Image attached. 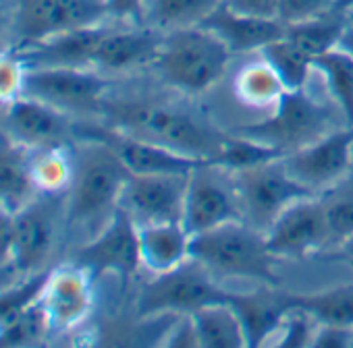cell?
I'll use <instances>...</instances> for the list:
<instances>
[{
    "mask_svg": "<svg viewBox=\"0 0 353 348\" xmlns=\"http://www.w3.org/2000/svg\"><path fill=\"white\" fill-rule=\"evenodd\" d=\"M231 185L243 222L264 235L289 206L316 195L291 177L283 166V160L235 172L231 174Z\"/></svg>",
    "mask_w": 353,
    "mask_h": 348,
    "instance_id": "7",
    "label": "cell"
},
{
    "mask_svg": "<svg viewBox=\"0 0 353 348\" xmlns=\"http://www.w3.org/2000/svg\"><path fill=\"white\" fill-rule=\"evenodd\" d=\"M48 331H52L48 315L44 311L42 301L28 307L23 313L0 325V346H23L34 344L40 338H44Z\"/></svg>",
    "mask_w": 353,
    "mask_h": 348,
    "instance_id": "35",
    "label": "cell"
},
{
    "mask_svg": "<svg viewBox=\"0 0 353 348\" xmlns=\"http://www.w3.org/2000/svg\"><path fill=\"white\" fill-rule=\"evenodd\" d=\"M330 118L332 110L326 104L316 102L307 94V89H297L285 91L274 104L270 116L258 122L237 127L233 133L274 145L287 155L332 131Z\"/></svg>",
    "mask_w": 353,
    "mask_h": 348,
    "instance_id": "6",
    "label": "cell"
},
{
    "mask_svg": "<svg viewBox=\"0 0 353 348\" xmlns=\"http://www.w3.org/2000/svg\"><path fill=\"white\" fill-rule=\"evenodd\" d=\"M285 157V151H281L274 145H268L264 141L233 133L227 135L225 141L221 143L216 155L212 157V166L216 170H225L229 174L252 170L264 164H272Z\"/></svg>",
    "mask_w": 353,
    "mask_h": 348,
    "instance_id": "28",
    "label": "cell"
},
{
    "mask_svg": "<svg viewBox=\"0 0 353 348\" xmlns=\"http://www.w3.org/2000/svg\"><path fill=\"white\" fill-rule=\"evenodd\" d=\"M73 263L94 280L112 274L127 282L141 268L137 222L123 208H117L100 232L75 251Z\"/></svg>",
    "mask_w": 353,
    "mask_h": 348,
    "instance_id": "8",
    "label": "cell"
},
{
    "mask_svg": "<svg viewBox=\"0 0 353 348\" xmlns=\"http://www.w3.org/2000/svg\"><path fill=\"white\" fill-rule=\"evenodd\" d=\"M316 331H318V321L310 313H305L303 309L293 307L287 313V317H285V321H283V325L279 329V334H281L279 344L289 346V348L312 346V342L316 338Z\"/></svg>",
    "mask_w": 353,
    "mask_h": 348,
    "instance_id": "38",
    "label": "cell"
},
{
    "mask_svg": "<svg viewBox=\"0 0 353 348\" xmlns=\"http://www.w3.org/2000/svg\"><path fill=\"white\" fill-rule=\"evenodd\" d=\"M347 17L336 11L285 25V38L293 42L310 58H318L336 48L347 32Z\"/></svg>",
    "mask_w": 353,
    "mask_h": 348,
    "instance_id": "25",
    "label": "cell"
},
{
    "mask_svg": "<svg viewBox=\"0 0 353 348\" xmlns=\"http://www.w3.org/2000/svg\"><path fill=\"white\" fill-rule=\"evenodd\" d=\"M336 0H281L279 5V19L289 25L297 21H305L318 15L332 11Z\"/></svg>",
    "mask_w": 353,
    "mask_h": 348,
    "instance_id": "39",
    "label": "cell"
},
{
    "mask_svg": "<svg viewBox=\"0 0 353 348\" xmlns=\"http://www.w3.org/2000/svg\"><path fill=\"white\" fill-rule=\"evenodd\" d=\"M100 114L112 129L206 162H212L227 137L190 110L148 100H104Z\"/></svg>",
    "mask_w": 353,
    "mask_h": 348,
    "instance_id": "1",
    "label": "cell"
},
{
    "mask_svg": "<svg viewBox=\"0 0 353 348\" xmlns=\"http://www.w3.org/2000/svg\"><path fill=\"white\" fill-rule=\"evenodd\" d=\"M28 69L30 67L17 48L0 52V104L3 106H9L23 96Z\"/></svg>",
    "mask_w": 353,
    "mask_h": 348,
    "instance_id": "37",
    "label": "cell"
},
{
    "mask_svg": "<svg viewBox=\"0 0 353 348\" xmlns=\"http://www.w3.org/2000/svg\"><path fill=\"white\" fill-rule=\"evenodd\" d=\"M162 42L158 30H133V32H110L102 36L92 67L96 71H129L152 65Z\"/></svg>",
    "mask_w": 353,
    "mask_h": 348,
    "instance_id": "22",
    "label": "cell"
},
{
    "mask_svg": "<svg viewBox=\"0 0 353 348\" xmlns=\"http://www.w3.org/2000/svg\"><path fill=\"white\" fill-rule=\"evenodd\" d=\"M108 79L90 67H30L23 96L44 100L61 110H102Z\"/></svg>",
    "mask_w": 353,
    "mask_h": 348,
    "instance_id": "12",
    "label": "cell"
},
{
    "mask_svg": "<svg viewBox=\"0 0 353 348\" xmlns=\"http://www.w3.org/2000/svg\"><path fill=\"white\" fill-rule=\"evenodd\" d=\"M334 253L330 255L332 259H345L347 263L349 261H353V235L349 237V239H345L339 247H334L332 249Z\"/></svg>",
    "mask_w": 353,
    "mask_h": 348,
    "instance_id": "45",
    "label": "cell"
},
{
    "mask_svg": "<svg viewBox=\"0 0 353 348\" xmlns=\"http://www.w3.org/2000/svg\"><path fill=\"white\" fill-rule=\"evenodd\" d=\"M214 170L216 168L212 164H204L188 177L181 224L192 237L214 230L235 220H243L233 185L231 189L223 185L216 179Z\"/></svg>",
    "mask_w": 353,
    "mask_h": 348,
    "instance_id": "15",
    "label": "cell"
},
{
    "mask_svg": "<svg viewBox=\"0 0 353 348\" xmlns=\"http://www.w3.org/2000/svg\"><path fill=\"white\" fill-rule=\"evenodd\" d=\"M339 46L345 48V50L353 56V28H351V25H347V32L343 34V40H341Z\"/></svg>",
    "mask_w": 353,
    "mask_h": 348,
    "instance_id": "46",
    "label": "cell"
},
{
    "mask_svg": "<svg viewBox=\"0 0 353 348\" xmlns=\"http://www.w3.org/2000/svg\"><path fill=\"white\" fill-rule=\"evenodd\" d=\"M227 303L235 309L241 319L248 346H262L272 334H276L293 309L289 303V292L276 290V286L264 284V288L252 292H231Z\"/></svg>",
    "mask_w": 353,
    "mask_h": 348,
    "instance_id": "18",
    "label": "cell"
},
{
    "mask_svg": "<svg viewBox=\"0 0 353 348\" xmlns=\"http://www.w3.org/2000/svg\"><path fill=\"white\" fill-rule=\"evenodd\" d=\"M200 25L216 34L233 54L260 52L285 34V23L281 19H260L243 15L229 9L225 3Z\"/></svg>",
    "mask_w": 353,
    "mask_h": 348,
    "instance_id": "20",
    "label": "cell"
},
{
    "mask_svg": "<svg viewBox=\"0 0 353 348\" xmlns=\"http://www.w3.org/2000/svg\"><path fill=\"white\" fill-rule=\"evenodd\" d=\"M73 135L79 141H96L110 147L131 174H192L196 168L210 164L192 155H183L141 137L123 133L108 124L79 122L73 124Z\"/></svg>",
    "mask_w": 353,
    "mask_h": 348,
    "instance_id": "10",
    "label": "cell"
},
{
    "mask_svg": "<svg viewBox=\"0 0 353 348\" xmlns=\"http://www.w3.org/2000/svg\"><path fill=\"white\" fill-rule=\"evenodd\" d=\"M283 166L295 181L322 195L343 183L353 166V127L332 129L316 141L283 157Z\"/></svg>",
    "mask_w": 353,
    "mask_h": 348,
    "instance_id": "9",
    "label": "cell"
},
{
    "mask_svg": "<svg viewBox=\"0 0 353 348\" xmlns=\"http://www.w3.org/2000/svg\"><path fill=\"white\" fill-rule=\"evenodd\" d=\"M225 0H148L145 17L158 32L200 25Z\"/></svg>",
    "mask_w": 353,
    "mask_h": 348,
    "instance_id": "29",
    "label": "cell"
},
{
    "mask_svg": "<svg viewBox=\"0 0 353 348\" xmlns=\"http://www.w3.org/2000/svg\"><path fill=\"white\" fill-rule=\"evenodd\" d=\"M285 85L276 73L260 58L258 63L245 65L235 79L237 98L254 108H274V104L285 94Z\"/></svg>",
    "mask_w": 353,
    "mask_h": 348,
    "instance_id": "32",
    "label": "cell"
},
{
    "mask_svg": "<svg viewBox=\"0 0 353 348\" xmlns=\"http://www.w3.org/2000/svg\"><path fill=\"white\" fill-rule=\"evenodd\" d=\"M225 5L243 15L260 19H279L281 0H225Z\"/></svg>",
    "mask_w": 353,
    "mask_h": 348,
    "instance_id": "41",
    "label": "cell"
},
{
    "mask_svg": "<svg viewBox=\"0 0 353 348\" xmlns=\"http://www.w3.org/2000/svg\"><path fill=\"white\" fill-rule=\"evenodd\" d=\"M48 276H50V268L28 274L26 280L0 290V325H5L7 321H11L13 317H17L28 307L40 301Z\"/></svg>",
    "mask_w": 353,
    "mask_h": 348,
    "instance_id": "36",
    "label": "cell"
},
{
    "mask_svg": "<svg viewBox=\"0 0 353 348\" xmlns=\"http://www.w3.org/2000/svg\"><path fill=\"white\" fill-rule=\"evenodd\" d=\"M94 278L73 261L50 268L48 282L40 296L52 331H67L81 325L94 307Z\"/></svg>",
    "mask_w": 353,
    "mask_h": 348,
    "instance_id": "16",
    "label": "cell"
},
{
    "mask_svg": "<svg viewBox=\"0 0 353 348\" xmlns=\"http://www.w3.org/2000/svg\"><path fill=\"white\" fill-rule=\"evenodd\" d=\"M106 17L104 0H19L15 32L19 46H30L59 34L102 25Z\"/></svg>",
    "mask_w": 353,
    "mask_h": 348,
    "instance_id": "11",
    "label": "cell"
},
{
    "mask_svg": "<svg viewBox=\"0 0 353 348\" xmlns=\"http://www.w3.org/2000/svg\"><path fill=\"white\" fill-rule=\"evenodd\" d=\"M148 0H104L108 17H117L123 21H141L145 17Z\"/></svg>",
    "mask_w": 353,
    "mask_h": 348,
    "instance_id": "43",
    "label": "cell"
},
{
    "mask_svg": "<svg viewBox=\"0 0 353 348\" xmlns=\"http://www.w3.org/2000/svg\"><path fill=\"white\" fill-rule=\"evenodd\" d=\"M349 265H351V268H353V261H349Z\"/></svg>",
    "mask_w": 353,
    "mask_h": 348,
    "instance_id": "49",
    "label": "cell"
},
{
    "mask_svg": "<svg viewBox=\"0 0 353 348\" xmlns=\"http://www.w3.org/2000/svg\"><path fill=\"white\" fill-rule=\"evenodd\" d=\"M166 346L174 348H200V338L192 315H176V321L166 331Z\"/></svg>",
    "mask_w": 353,
    "mask_h": 348,
    "instance_id": "40",
    "label": "cell"
},
{
    "mask_svg": "<svg viewBox=\"0 0 353 348\" xmlns=\"http://www.w3.org/2000/svg\"><path fill=\"white\" fill-rule=\"evenodd\" d=\"M5 23H7V15H5V9H3V7H0V32H3Z\"/></svg>",
    "mask_w": 353,
    "mask_h": 348,
    "instance_id": "47",
    "label": "cell"
},
{
    "mask_svg": "<svg viewBox=\"0 0 353 348\" xmlns=\"http://www.w3.org/2000/svg\"><path fill=\"white\" fill-rule=\"evenodd\" d=\"M291 307L310 313L318 325L353 327V284H336L318 292H289Z\"/></svg>",
    "mask_w": 353,
    "mask_h": 348,
    "instance_id": "27",
    "label": "cell"
},
{
    "mask_svg": "<svg viewBox=\"0 0 353 348\" xmlns=\"http://www.w3.org/2000/svg\"><path fill=\"white\" fill-rule=\"evenodd\" d=\"M13 222H15V212L0 206V268L11 263V253H13Z\"/></svg>",
    "mask_w": 353,
    "mask_h": 348,
    "instance_id": "44",
    "label": "cell"
},
{
    "mask_svg": "<svg viewBox=\"0 0 353 348\" xmlns=\"http://www.w3.org/2000/svg\"><path fill=\"white\" fill-rule=\"evenodd\" d=\"M36 151H40L36 157L32 155V177L36 189H42L46 193L69 189L75 172V162H71L63 145L36 149Z\"/></svg>",
    "mask_w": 353,
    "mask_h": 348,
    "instance_id": "33",
    "label": "cell"
},
{
    "mask_svg": "<svg viewBox=\"0 0 353 348\" xmlns=\"http://www.w3.org/2000/svg\"><path fill=\"white\" fill-rule=\"evenodd\" d=\"M214 278L208 268L190 257L174 270L154 276V280L143 286L137 298V313L141 317H176L192 315L214 303H225L229 290L221 288Z\"/></svg>",
    "mask_w": 353,
    "mask_h": 348,
    "instance_id": "5",
    "label": "cell"
},
{
    "mask_svg": "<svg viewBox=\"0 0 353 348\" xmlns=\"http://www.w3.org/2000/svg\"><path fill=\"white\" fill-rule=\"evenodd\" d=\"M202 348H243L248 346L245 331L235 309L225 303H214L192 313Z\"/></svg>",
    "mask_w": 353,
    "mask_h": 348,
    "instance_id": "26",
    "label": "cell"
},
{
    "mask_svg": "<svg viewBox=\"0 0 353 348\" xmlns=\"http://www.w3.org/2000/svg\"><path fill=\"white\" fill-rule=\"evenodd\" d=\"M314 71L322 75L332 102L353 127V56L345 48L336 46L314 58Z\"/></svg>",
    "mask_w": 353,
    "mask_h": 348,
    "instance_id": "30",
    "label": "cell"
},
{
    "mask_svg": "<svg viewBox=\"0 0 353 348\" xmlns=\"http://www.w3.org/2000/svg\"><path fill=\"white\" fill-rule=\"evenodd\" d=\"M312 346L318 348H351L353 346V327L339 325H318Z\"/></svg>",
    "mask_w": 353,
    "mask_h": 348,
    "instance_id": "42",
    "label": "cell"
},
{
    "mask_svg": "<svg viewBox=\"0 0 353 348\" xmlns=\"http://www.w3.org/2000/svg\"><path fill=\"white\" fill-rule=\"evenodd\" d=\"M129 177L131 172L110 147L96 141H81L69 187L67 222L79 226L110 218L119 208Z\"/></svg>",
    "mask_w": 353,
    "mask_h": 348,
    "instance_id": "4",
    "label": "cell"
},
{
    "mask_svg": "<svg viewBox=\"0 0 353 348\" xmlns=\"http://www.w3.org/2000/svg\"><path fill=\"white\" fill-rule=\"evenodd\" d=\"M231 56L233 52L216 34L196 25L164 32L152 67L166 85L198 96L223 79Z\"/></svg>",
    "mask_w": 353,
    "mask_h": 348,
    "instance_id": "2",
    "label": "cell"
},
{
    "mask_svg": "<svg viewBox=\"0 0 353 348\" xmlns=\"http://www.w3.org/2000/svg\"><path fill=\"white\" fill-rule=\"evenodd\" d=\"M32 147L0 133V206L13 212L30 204L36 189L32 177Z\"/></svg>",
    "mask_w": 353,
    "mask_h": 348,
    "instance_id": "24",
    "label": "cell"
},
{
    "mask_svg": "<svg viewBox=\"0 0 353 348\" xmlns=\"http://www.w3.org/2000/svg\"><path fill=\"white\" fill-rule=\"evenodd\" d=\"M266 243L279 257H307L330 247L324 206L320 195H312L289 206L268 228Z\"/></svg>",
    "mask_w": 353,
    "mask_h": 348,
    "instance_id": "14",
    "label": "cell"
},
{
    "mask_svg": "<svg viewBox=\"0 0 353 348\" xmlns=\"http://www.w3.org/2000/svg\"><path fill=\"white\" fill-rule=\"evenodd\" d=\"M106 30L102 25L81 28L59 34L38 44L19 46V54L28 67H92L94 52Z\"/></svg>",
    "mask_w": 353,
    "mask_h": 348,
    "instance_id": "21",
    "label": "cell"
},
{
    "mask_svg": "<svg viewBox=\"0 0 353 348\" xmlns=\"http://www.w3.org/2000/svg\"><path fill=\"white\" fill-rule=\"evenodd\" d=\"M190 174H131L119 208H123L137 226L181 222Z\"/></svg>",
    "mask_w": 353,
    "mask_h": 348,
    "instance_id": "13",
    "label": "cell"
},
{
    "mask_svg": "<svg viewBox=\"0 0 353 348\" xmlns=\"http://www.w3.org/2000/svg\"><path fill=\"white\" fill-rule=\"evenodd\" d=\"M345 17H347V23L353 28V11H349V13H345Z\"/></svg>",
    "mask_w": 353,
    "mask_h": 348,
    "instance_id": "48",
    "label": "cell"
},
{
    "mask_svg": "<svg viewBox=\"0 0 353 348\" xmlns=\"http://www.w3.org/2000/svg\"><path fill=\"white\" fill-rule=\"evenodd\" d=\"M141 268L154 276L174 270L192 257V235L181 222L139 226Z\"/></svg>",
    "mask_w": 353,
    "mask_h": 348,
    "instance_id": "23",
    "label": "cell"
},
{
    "mask_svg": "<svg viewBox=\"0 0 353 348\" xmlns=\"http://www.w3.org/2000/svg\"><path fill=\"white\" fill-rule=\"evenodd\" d=\"M260 58L276 73L281 83L287 91L305 89L307 79L314 71V58L301 52L293 42L283 38L270 42L266 48L260 50Z\"/></svg>",
    "mask_w": 353,
    "mask_h": 348,
    "instance_id": "31",
    "label": "cell"
},
{
    "mask_svg": "<svg viewBox=\"0 0 353 348\" xmlns=\"http://www.w3.org/2000/svg\"><path fill=\"white\" fill-rule=\"evenodd\" d=\"M320 197H322L328 237H330L328 249H334L353 235V183L347 177L343 183L322 193Z\"/></svg>",
    "mask_w": 353,
    "mask_h": 348,
    "instance_id": "34",
    "label": "cell"
},
{
    "mask_svg": "<svg viewBox=\"0 0 353 348\" xmlns=\"http://www.w3.org/2000/svg\"><path fill=\"white\" fill-rule=\"evenodd\" d=\"M7 122L11 137L32 149L63 145L65 137L73 135L65 110L32 96H21L7 106Z\"/></svg>",
    "mask_w": 353,
    "mask_h": 348,
    "instance_id": "17",
    "label": "cell"
},
{
    "mask_svg": "<svg viewBox=\"0 0 353 348\" xmlns=\"http://www.w3.org/2000/svg\"><path fill=\"white\" fill-rule=\"evenodd\" d=\"M54 243V222L42 204H26L15 212L11 265L21 274L44 270Z\"/></svg>",
    "mask_w": 353,
    "mask_h": 348,
    "instance_id": "19",
    "label": "cell"
},
{
    "mask_svg": "<svg viewBox=\"0 0 353 348\" xmlns=\"http://www.w3.org/2000/svg\"><path fill=\"white\" fill-rule=\"evenodd\" d=\"M192 257L214 276L248 278L268 286L279 284L274 272L276 257L268 249L266 235L243 220L192 237Z\"/></svg>",
    "mask_w": 353,
    "mask_h": 348,
    "instance_id": "3",
    "label": "cell"
}]
</instances>
